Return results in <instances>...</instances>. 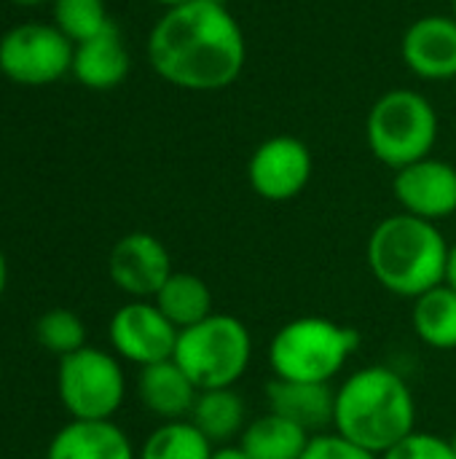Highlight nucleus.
<instances>
[{
    "label": "nucleus",
    "mask_w": 456,
    "mask_h": 459,
    "mask_svg": "<svg viewBox=\"0 0 456 459\" xmlns=\"http://www.w3.org/2000/svg\"><path fill=\"white\" fill-rule=\"evenodd\" d=\"M411 328L417 339L438 352H454L456 350V290L452 285H438L419 299H414L411 307Z\"/></svg>",
    "instance_id": "nucleus-21"
},
{
    "label": "nucleus",
    "mask_w": 456,
    "mask_h": 459,
    "mask_svg": "<svg viewBox=\"0 0 456 459\" xmlns=\"http://www.w3.org/2000/svg\"><path fill=\"white\" fill-rule=\"evenodd\" d=\"M35 342L56 358H67L86 347V325L75 312L56 307L38 317Z\"/></svg>",
    "instance_id": "nucleus-24"
},
{
    "label": "nucleus",
    "mask_w": 456,
    "mask_h": 459,
    "mask_svg": "<svg viewBox=\"0 0 456 459\" xmlns=\"http://www.w3.org/2000/svg\"><path fill=\"white\" fill-rule=\"evenodd\" d=\"M177 333L180 331L164 317V312L153 301L137 299H129L124 307H118L108 323L110 350L137 368L172 360Z\"/></svg>",
    "instance_id": "nucleus-10"
},
{
    "label": "nucleus",
    "mask_w": 456,
    "mask_h": 459,
    "mask_svg": "<svg viewBox=\"0 0 456 459\" xmlns=\"http://www.w3.org/2000/svg\"><path fill=\"white\" fill-rule=\"evenodd\" d=\"M301 459H379V455L347 441L336 430H328V433L312 436V441H309Z\"/></svg>",
    "instance_id": "nucleus-26"
},
{
    "label": "nucleus",
    "mask_w": 456,
    "mask_h": 459,
    "mask_svg": "<svg viewBox=\"0 0 456 459\" xmlns=\"http://www.w3.org/2000/svg\"><path fill=\"white\" fill-rule=\"evenodd\" d=\"M172 360L199 393L237 387L253 363V333L239 317L212 312L207 320L177 333Z\"/></svg>",
    "instance_id": "nucleus-5"
},
{
    "label": "nucleus",
    "mask_w": 456,
    "mask_h": 459,
    "mask_svg": "<svg viewBox=\"0 0 456 459\" xmlns=\"http://www.w3.org/2000/svg\"><path fill=\"white\" fill-rule=\"evenodd\" d=\"M5 285H8V261H5V255L0 250V299L5 293Z\"/></svg>",
    "instance_id": "nucleus-29"
},
{
    "label": "nucleus",
    "mask_w": 456,
    "mask_h": 459,
    "mask_svg": "<svg viewBox=\"0 0 456 459\" xmlns=\"http://www.w3.org/2000/svg\"><path fill=\"white\" fill-rule=\"evenodd\" d=\"M392 194L400 212L438 223L456 212V167L427 156L395 172Z\"/></svg>",
    "instance_id": "nucleus-12"
},
{
    "label": "nucleus",
    "mask_w": 456,
    "mask_h": 459,
    "mask_svg": "<svg viewBox=\"0 0 456 459\" xmlns=\"http://www.w3.org/2000/svg\"><path fill=\"white\" fill-rule=\"evenodd\" d=\"M312 436L296 422L266 411L247 422L242 438L237 441L250 459H301Z\"/></svg>",
    "instance_id": "nucleus-19"
},
{
    "label": "nucleus",
    "mask_w": 456,
    "mask_h": 459,
    "mask_svg": "<svg viewBox=\"0 0 456 459\" xmlns=\"http://www.w3.org/2000/svg\"><path fill=\"white\" fill-rule=\"evenodd\" d=\"M0 382H3V363H0Z\"/></svg>",
    "instance_id": "nucleus-33"
},
{
    "label": "nucleus",
    "mask_w": 456,
    "mask_h": 459,
    "mask_svg": "<svg viewBox=\"0 0 456 459\" xmlns=\"http://www.w3.org/2000/svg\"><path fill=\"white\" fill-rule=\"evenodd\" d=\"M449 242L438 223L409 212L382 218L366 245L374 280L398 299H419L446 282Z\"/></svg>",
    "instance_id": "nucleus-3"
},
{
    "label": "nucleus",
    "mask_w": 456,
    "mask_h": 459,
    "mask_svg": "<svg viewBox=\"0 0 456 459\" xmlns=\"http://www.w3.org/2000/svg\"><path fill=\"white\" fill-rule=\"evenodd\" d=\"M159 5H164V11L167 8H177V5H185V3H191V0H156Z\"/></svg>",
    "instance_id": "nucleus-31"
},
{
    "label": "nucleus",
    "mask_w": 456,
    "mask_h": 459,
    "mask_svg": "<svg viewBox=\"0 0 456 459\" xmlns=\"http://www.w3.org/2000/svg\"><path fill=\"white\" fill-rule=\"evenodd\" d=\"M452 16H454V19H456V0H454V13H452Z\"/></svg>",
    "instance_id": "nucleus-34"
},
{
    "label": "nucleus",
    "mask_w": 456,
    "mask_h": 459,
    "mask_svg": "<svg viewBox=\"0 0 456 459\" xmlns=\"http://www.w3.org/2000/svg\"><path fill=\"white\" fill-rule=\"evenodd\" d=\"M215 446L191 420L161 422L142 441L137 459H210Z\"/></svg>",
    "instance_id": "nucleus-22"
},
{
    "label": "nucleus",
    "mask_w": 456,
    "mask_h": 459,
    "mask_svg": "<svg viewBox=\"0 0 456 459\" xmlns=\"http://www.w3.org/2000/svg\"><path fill=\"white\" fill-rule=\"evenodd\" d=\"M333 430L382 457L417 430V398L411 385L390 366H363L352 371L336 387Z\"/></svg>",
    "instance_id": "nucleus-2"
},
{
    "label": "nucleus",
    "mask_w": 456,
    "mask_h": 459,
    "mask_svg": "<svg viewBox=\"0 0 456 459\" xmlns=\"http://www.w3.org/2000/svg\"><path fill=\"white\" fill-rule=\"evenodd\" d=\"M314 159L309 145L293 134H274L255 145L247 161V183L266 202H290L312 180Z\"/></svg>",
    "instance_id": "nucleus-9"
},
{
    "label": "nucleus",
    "mask_w": 456,
    "mask_h": 459,
    "mask_svg": "<svg viewBox=\"0 0 456 459\" xmlns=\"http://www.w3.org/2000/svg\"><path fill=\"white\" fill-rule=\"evenodd\" d=\"M153 304L164 312V317L177 331L191 328L215 312V299H212L210 285L202 277H196L191 272H177V269L161 285Z\"/></svg>",
    "instance_id": "nucleus-20"
},
{
    "label": "nucleus",
    "mask_w": 456,
    "mask_h": 459,
    "mask_svg": "<svg viewBox=\"0 0 456 459\" xmlns=\"http://www.w3.org/2000/svg\"><path fill=\"white\" fill-rule=\"evenodd\" d=\"M449 441H452V449H454V455H456V433L449 438Z\"/></svg>",
    "instance_id": "nucleus-32"
},
{
    "label": "nucleus",
    "mask_w": 456,
    "mask_h": 459,
    "mask_svg": "<svg viewBox=\"0 0 456 459\" xmlns=\"http://www.w3.org/2000/svg\"><path fill=\"white\" fill-rule=\"evenodd\" d=\"M446 285L456 290V242L449 247V264H446Z\"/></svg>",
    "instance_id": "nucleus-28"
},
{
    "label": "nucleus",
    "mask_w": 456,
    "mask_h": 459,
    "mask_svg": "<svg viewBox=\"0 0 456 459\" xmlns=\"http://www.w3.org/2000/svg\"><path fill=\"white\" fill-rule=\"evenodd\" d=\"M8 3H13L19 8H35V5H43L46 0H8Z\"/></svg>",
    "instance_id": "nucleus-30"
},
{
    "label": "nucleus",
    "mask_w": 456,
    "mask_h": 459,
    "mask_svg": "<svg viewBox=\"0 0 456 459\" xmlns=\"http://www.w3.org/2000/svg\"><path fill=\"white\" fill-rule=\"evenodd\" d=\"M56 395L73 420H113L126 401V374L121 358L89 344L67 358H59Z\"/></svg>",
    "instance_id": "nucleus-7"
},
{
    "label": "nucleus",
    "mask_w": 456,
    "mask_h": 459,
    "mask_svg": "<svg viewBox=\"0 0 456 459\" xmlns=\"http://www.w3.org/2000/svg\"><path fill=\"white\" fill-rule=\"evenodd\" d=\"M148 62L175 89L220 91L242 75L247 40L223 0H191L167 8L151 27Z\"/></svg>",
    "instance_id": "nucleus-1"
},
{
    "label": "nucleus",
    "mask_w": 456,
    "mask_h": 459,
    "mask_svg": "<svg viewBox=\"0 0 456 459\" xmlns=\"http://www.w3.org/2000/svg\"><path fill=\"white\" fill-rule=\"evenodd\" d=\"M403 65L422 81L456 78V19L430 13L411 22L400 40Z\"/></svg>",
    "instance_id": "nucleus-13"
},
{
    "label": "nucleus",
    "mask_w": 456,
    "mask_h": 459,
    "mask_svg": "<svg viewBox=\"0 0 456 459\" xmlns=\"http://www.w3.org/2000/svg\"><path fill=\"white\" fill-rule=\"evenodd\" d=\"M137 398L145 411H151L161 422H175L191 417L199 390L175 360H161L140 368Z\"/></svg>",
    "instance_id": "nucleus-17"
},
{
    "label": "nucleus",
    "mask_w": 456,
    "mask_h": 459,
    "mask_svg": "<svg viewBox=\"0 0 456 459\" xmlns=\"http://www.w3.org/2000/svg\"><path fill=\"white\" fill-rule=\"evenodd\" d=\"M366 140L371 153L398 172L433 156L438 143V113L422 91L390 89L368 110Z\"/></svg>",
    "instance_id": "nucleus-6"
},
{
    "label": "nucleus",
    "mask_w": 456,
    "mask_h": 459,
    "mask_svg": "<svg viewBox=\"0 0 456 459\" xmlns=\"http://www.w3.org/2000/svg\"><path fill=\"white\" fill-rule=\"evenodd\" d=\"M46 459H137V449L113 420H70L48 441Z\"/></svg>",
    "instance_id": "nucleus-14"
},
{
    "label": "nucleus",
    "mask_w": 456,
    "mask_h": 459,
    "mask_svg": "<svg viewBox=\"0 0 456 459\" xmlns=\"http://www.w3.org/2000/svg\"><path fill=\"white\" fill-rule=\"evenodd\" d=\"M210 459H250L245 455V449L239 444H228V446H215Z\"/></svg>",
    "instance_id": "nucleus-27"
},
{
    "label": "nucleus",
    "mask_w": 456,
    "mask_h": 459,
    "mask_svg": "<svg viewBox=\"0 0 456 459\" xmlns=\"http://www.w3.org/2000/svg\"><path fill=\"white\" fill-rule=\"evenodd\" d=\"M75 43L46 22H22L0 35V73L19 86H51L73 70Z\"/></svg>",
    "instance_id": "nucleus-8"
},
{
    "label": "nucleus",
    "mask_w": 456,
    "mask_h": 459,
    "mask_svg": "<svg viewBox=\"0 0 456 459\" xmlns=\"http://www.w3.org/2000/svg\"><path fill=\"white\" fill-rule=\"evenodd\" d=\"M212 446H228L242 438L247 428V403L234 387L202 390L188 417Z\"/></svg>",
    "instance_id": "nucleus-18"
},
{
    "label": "nucleus",
    "mask_w": 456,
    "mask_h": 459,
    "mask_svg": "<svg viewBox=\"0 0 456 459\" xmlns=\"http://www.w3.org/2000/svg\"><path fill=\"white\" fill-rule=\"evenodd\" d=\"M172 272L175 266L167 245L148 231L124 234L108 255L110 282L137 301H153Z\"/></svg>",
    "instance_id": "nucleus-11"
},
{
    "label": "nucleus",
    "mask_w": 456,
    "mask_h": 459,
    "mask_svg": "<svg viewBox=\"0 0 456 459\" xmlns=\"http://www.w3.org/2000/svg\"><path fill=\"white\" fill-rule=\"evenodd\" d=\"M360 347V333L331 317L304 315L282 328L269 342V368L274 379L331 385Z\"/></svg>",
    "instance_id": "nucleus-4"
},
{
    "label": "nucleus",
    "mask_w": 456,
    "mask_h": 459,
    "mask_svg": "<svg viewBox=\"0 0 456 459\" xmlns=\"http://www.w3.org/2000/svg\"><path fill=\"white\" fill-rule=\"evenodd\" d=\"M51 16L73 43L89 40L113 24L105 0H51Z\"/></svg>",
    "instance_id": "nucleus-23"
},
{
    "label": "nucleus",
    "mask_w": 456,
    "mask_h": 459,
    "mask_svg": "<svg viewBox=\"0 0 456 459\" xmlns=\"http://www.w3.org/2000/svg\"><path fill=\"white\" fill-rule=\"evenodd\" d=\"M379 459H456V455L449 438L414 430L406 441H400Z\"/></svg>",
    "instance_id": "nucleus-25"
},
{
    "label": "nucleus",
    "mask_w": 456,
    "mask_h": 459,
    "mask_svg": "<svg viewBox=\"0 0 456 459\" xmlns=\"http://www.w3.org/2000/svg\"><path fill=\"white\" fill-rule=\"evenodd\" d=\"M129 70L132 56L116 24H110L89 40L75 43L70 75H75L81 86L91 91H110L126 81Z\"/></svg>",
    "instance_id": "nucleus-15"
},
{
    "label": "nucleus",
    "mask_w": 456,
    "mask_h": 459,
    "mask_svg": "<svg viewBox=\"0 0 456 459\" xmlns=\"http://www.w3.org/2000/svg\"><path fill=\"white\" fill-rule=\"evenodd\" d=\"M333 401L336 390L331 385L271 379L266 387L269 411L296 422L309 436L333 430Z\"/></svg>",
    "instance_id": "nucleus-16"
}]
</instances>
